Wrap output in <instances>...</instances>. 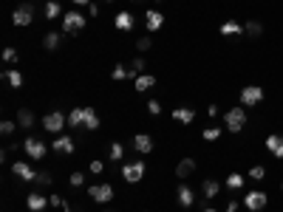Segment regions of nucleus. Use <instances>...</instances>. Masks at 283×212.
<instances>
[{
  "mask_svg": "<svg viewBox=\"0 0 283 212\" xmlns=\"http://www.w3.org/2000/svg\"><path fill=\"white\" fill-rule=\"evenodd\" d=\"M224 125H227L230 133H241L244 125H247V108H244V105H241V108H230L227 116H224Z\"/></svg>",
  "mask_w": 283,
  "mask_h": 212,
  "instance_id": "1",
  "label": "nucleus"
},
{
  "mask_svg": "<svg viewBox=\"0 0 283 212\" xmlns=\"http://www.w3.org/2000/svg\"><path fill=\"white\" fill-rule=\"evenodd\" d=\"M264 102V88L261 85H244L241 88V105L244 108H255Z\"/></svg>",
  "mask_w": 283,
  "mask_h": 212,
  "instance_id": "2",
  "label": "nucleus"
},
{
  "mask_svg": "<svg viewBox=\"0 0 283 212\" xmlns=\"http://www.w3.org/2000/svg\"><path fill=\"white\" fill-rule=\"evenodd\" d=\"M85 29V15L80 12H66L63 15V32L66 34H80Z\"/></svg>",
  "mask_w": 283,
  "mask_h": 212,
  "instance_id": "3",
  "label": "nucleus"
},
{
  "mask_svg": "<svg viewBox=\"0 0 283 212\" xmlns=\"http://www.w3.org/2000/svg\"><path fill=\"white\" fill-rule=\"evenodd\" d=\"M68 125V116H63L60 111H51V114L43 116V128L49 133H54V136H60V130Z\"/></svg>",
  "mask_w": 283,
  "mask_h": 212,
  "instance_id": "4",
  "label": "nucleus"
},
{
  "mask_svg": "<svg viewBox=\"0 0 283 212\" xmlns=\"http://www.w3.org/2000/svg\"><path fill=\"white\" fill-rule=\"evenodd\" d=\"M266 201H269V196L264 193V190H250V193L244 196V207L252 210V212H258V210H264V207H266Z\"/></svg>",
  "mask_w": 283,
  "mask_h": 212,
  "instance_id": "5",
  "label": "nucleus"
},
{
  "mask_svg": "<svg viewBox=\"0 0 283 212\" xmlns=\"http://www.w3.org/2000/svg\"><path fill=\"white\" fill-rule=\"evenodd\" d=\"M142 176H145V162L122 164V179L128 181V184H136V181H142Z\"/></svg>",
  "mask_w": 283,
  "mask_h": 212,
  "instance_id": "6",
  "label": "nucleus"
},
{
  "mask_svg": "<svg viewBox=\"0 0 283 212\" xmlns=\"http://www.w3.org/2000/svg\"><path fill=\"white\" fill-rule=\"evenodd\" d=\"M88 196L97 204H108V201H114V187L111 184H94V187H88Z\"/></svg>",
  "mask_w": 283,
  "mask_h": 212,
  "instance_id": "7",
  "label": "nucleus"
},
{
  "mask_svg": "<svg viewBox=\"0 0 283 212\" xmlns=\"http://www.w3.org/2000/svg\"><path fill=\"white\" fill-rule=\"evenodd\" d=\"M12 23L15 26H32L34 23V9L26 3V6H17L15 9V15H12Z\"/></svg>",
  "mask_w": 283,
  "mask_h": 212,
  "instance_id": "8",
  "label": "nucleus"
},
{
  "mask_svg": "<svg viewBox=\"0 0 283 212\" xmlns=\"http://www.w3.org/2000/svg\"><path fill=\"white\" fill-rule=\"evenodd\" d=\"M23 150L29 153V159H43V156H46V145H43L37 136H29V139L23 142Z\"/></svg>",
  "mask_w": 283,
  "mask_h": 212,
  "instance_id": "9",
  "label": "nucleus"
},
{
  "mask_svg": "<svg viewBox=\"0 0 283 212\" xmlns=\"http://www.w3.org/2000/svg\"><path fill=\"white\" fill-rule=\"evenodd\" d=\"M12 173H15L20 181H37V173H34L26 162H15V164H12Z\"/></svg>",
  "mask_w": 283,
  "mask_h": 212,
  "instance_id": "10",
  "label": "nucleus"
},
{
  "mask_svg": "<svg viewBox=\"0 0 283 212\" xmlns=\"http://www.w3.org/2000/svg\"><path fill=\"white\" fill-rule=\"evenodd\" d=\"M266 150L275 156V159H283V136H281V133L266 136Z\"/></svg>",
  "mask_w": 283,
  "mask_h": 212,
  "instance_id": "11",
  "label": "nucleus"
},
{
  "mask_svg": "<svg viewBox=\"0 0 283 212\" xmlns=\"http://www.w3.org/2000/svg\"><path fill=\"white\" fill-rule=\"evenodd\" d=\"M162 23H165V15H162V12H156V9H150L148 15H145V26H148V32H159V29H162Z\"/></svg>",
  "mask_w": 283,
  "mask_h": 212,
  "instance_id": "12",
  "label": "nucleus"
},
{
  "mask_svg": "<svg viewBox=\"0 0 283 212\" xmlns=\"http://www.w3.org/2000/svg\"><path fill=\"white\" fill-rule=\"evenodd\" d=\"M51 147H54L57 153H63V156H71V153H74V139H71V136H57Z\"/></svg>",
  "mask_w": 283,
  "mask_h": 212,
  "instance_id": "13",
  "label": "nucleus"
},
{
  "mask_svg": "<svg viewBox=\"0 0 283 212\" xmlns=\"http://www.w3.org/2000/svg\"><path fill=\"white\" fill-rule=\"evenodd\" d=\"M176 198H179L182 207H193V204H196V193H193V187H187V184H182V187L176 190Z\"/></svg>",
  "mask_w": 283,
  "mask_h": 212,
  "instance_id": "14",
  "label": "nucleus"
},
{
  "mask_svg": "<svg viewBox=\"0 0 283 212\" xmlns=\"http://www.w3.org/2000/svg\"><path fill=\"white\" fill-rule=\"evenodd\" d=\"M218 193H221V184H218L216 179H207L204 184H201V196H204V201H210V198H216Z\"/></svg>",
  "mask_w": 283,
  "mask_h": 212,
  "instance_id": "15",
  "label": "nucleus"
},
{
  "mask_svg": "<svg viewBox=\"0 0 283 212\" xmlns=\"http://www.w3.org/2000/svg\"><path fill=\"white\" fill-rule=\"evenodd\" d=\"M26 207H29L32 212H40V210H46V207H49V198H43L40 193H32V196L26 198Z\"/></svg>",
  "mask_w": 283,
  "mask_h": 212,
  "instance_id": "16",
  "label": "nucleus"
},
{
  "mask_svg": "<svg viewBox=\"0 0 283 212\" xmlns=\"http://www.w3.org/2000/svg\"><path fill=\"white\" fill-rule=\"evenodd\" d=\"M196 173V162L193 159H182V162L176 164V176L179 179H187V176H193Z\"/></svg>",
  "mask_w": 283,
  "mask_h": 212,
  "instance_id": "17",
  "label": "nucleus"
},
{
  "mask_svg": "<svg viewBox=\"0 0 283 212\" xmlns=\"http://www.w3.org/2000/svg\"><path fill=\"white\" fill-rule=\"evenodd\" d=\"M173 119L182 122V125H190V122L196 119V111H193V108H173Z\"/></svg>",
  "mask_w": 283,
  "mask_h": 212,
  "instance_id": "18",
  "label": "nucleus"
},
{
  "mask_svg": "<svg viewBox=\"0 0 283 212\" xmlns=\"http://www.w3.org/2000/svg\"><path fill=\"white\" fill-rule=\"evenodd\" d=\"M136 91H139V94H145V91H150V88H153V85H156V77H153V74H142V77H136Z\"/></svg>",
  "mask_w": 283,
  "mask_h": 212,
  "instance_id": "19",
  "label": "nucleus"
},
{
  "mask_svg": "<svg viewBox=\"0 0 283 212\" xmlns=\"http://www.w3.org/2000/svg\"><path fill=\"white\" fill-rule=\"evenodd\" d=\"M133 147L139 150V153H145V156H148V153H153V139L145 136V133H139V136L133 139Z\"/></svg>",
  "mask_w": 283,
  "mask_h": 212,
  "instance_id": "20",
  "label": "nucleus"
},
{
  "mask_svg": "<svg viewBox=\"0 0 283 212\" xmlns=\"http://www.w3.org/2000/svg\"><path fill=\"white\" fill-rule=\"evenodd\" d=\"M114 23H117L119 32H131V29H133V15H131V12H119Z\"/></svg>",
  "mask_w": 283,
  "mask_h": 212,
  "instance_id": "21",
  "label": "nucleus"
},
{
  "mask_svg": "<svg viewBox=\"0 0 283 212\" xmlns=\"http://www.w3.org/2000/svg\"><path fill=\"white\" fill-rule=\"evenodd\" d=\"M221 34L224 37H238V34H244V26L235 23V20H227V23H221Z\"/></svg>",
  "mask_w": 283,
  "mask_h": 212,
  "instance_id": "22",
  "label": "nucleus"
},
{
  "mask_svg": "<svg viewBox=\"0 0 283 212\" xmlns=\"http://www.w3.org/2000/svg\"><path fill=\"white\" fill-rule=\"evenodd\" d=\"M68 125L71 128H85V108H74L68 114Z\"/></svg>",
  "mask_w": 283,
  "mask_h": 212,
  "instance_id": "23",
  "label": "nucleus"
},
{
  "mask_svg": "<svg viewBox=\"0 0 283 212\" xmlns=\"http://www.w3.org/2000/svg\"><path fill=\"white\" fill-rule=\"evenodd\" d=\"M60 43H63V34L60 32H49L46 37H43V49H49V51H54Z\"/></svg>",
  "mask_w": 283,
  "mask_h": 212,
  "instance_id": "24",
  "label": "nucleus"
},
{
  "mask_svg": "<svg viewBox=\"0 0 283 212\" xmlns=\"http://www.w3.org/2000/svg\"><path fill=\"white\" fill-rule=\"evenodd\" d=\"M100 128V116L94 108H85V130H97Z\"/></svg>",
  "mask_w": 283,
  "mask_h": 212,
  "instance_id": "25",
  "label": "nucleus"
},
{
  "mask_svg": "<svg viewBox=\"0 0 283 212\" xmlns=\"http://www.w3.org/2000/svg\"><path fill=\"white\" fill-rule=\"evenodd\" d=\"M43 12H46V20H57V17L63 15V6H60V3H57V0H49V3H46V9H43Z\"/></svg>",
  "mask_w": 283,
  "mask_h": 212,
  "instance_id": "26",
  "label": "nucleus"
},
{
  "mask_svg": "<svg viewBox=\"0 0 283 212\" xmlns=\"http://www.w3.org/2000/svg\"><path fill=\"white\" fill-rule=\"evenodd\" d=\"M17 122H20V128H32L34 125V114L29 111V108H20V111H17Z\"/></svg>",
  "mask_w": 283,
  "mask_h": 212,
  "instance_id": "27",
  "label": "nucleus"
},
{
  "mask_svg": "<svg viewBox=\"0 0 283 212\" xmlns=\"http://www.w3.org/2000/svg\"><path fill=\"white\" fill-rule=\"evenodd\" d=\"M128 74H131V80L142 77V74H145V60H142V57H136L133 63H131V68H128Z\"/></svg>",
  "mask_w": 283,
  "mask_h": 212,
  "instance_id": "28",
  "label": "nucleus"
},
{
  "mask_svg": "<svg viewBox=\"0 0 283 212\" xmlns=\"http://www.w3.org/2000/svg\"><path fill=\"white\" fill-rule=\"evenodd\" d=\"M3 80L12 82V88H23V74L20 71H3Z\"/></svg>",
  "mask_w": 283,
  "mask_h": 212,
  "instance_id": "29",
  "label": "nucleus"
},
{
  "mask_svg": "<svg viewBox=\"0 0 283 212\" xmlns=\"http://www.w3.org/2000/svg\"><path fill=\"white\" fill-rule=\"evenodd\" d=\"M122 156H125L122 142H114V145H111V153H108V159H111V162H122Z\"/></svg>",
  "mask_w": 283,
  "mask_h": 212,
  "instance_id": "30",
  "label": "nucleus"
},
{
  "mask_svg": "<svg viewBox=\"0 0 283 212\" xmlns=\"http://www.w3.org/2000/svg\"><path fill=\"white\" fill-rule=\"evenodd\" d=\"M244 32L250 34V37H261V34H264V26H261L258 20H250V23L244 26Z\"/></svg>",
  "mask_w": 283,
  "mask_h": 212,
  "instance_id": "31",
  "label": "nucleus"
},
{
  "mask_svg": "<svg viewBox=\"0 0 283 212\" xmlns=\"http://www.w3.org/2000/svg\"><path fill=\"white\" fill-rule=\"evenodd\" d=\"M227 187H230V190H241V187H244V176H241V173H230V176H227Z\"/></svg>",
  "mask_w": 283,
  "mask_h": 212,
  "instance_id": "32",
  "label": "nucleus"
},
{
  "mask_svg": "<svg viewBox=\"0 0 283 212\" xmlns=\"http://www.w3.org/2000/svg\"><path fill=\"white\" fill-rule=\"evenodd\" d=\"M250 179L252 181H264V179H266V170H264L261 164H255V167L250 170Z\"/></svg>",
  "mask_w": 283,
  "mask_h": 212,
  "instance_id": "33",
  "label": "nucleus"
},
{
  "mask_svg": "<svg viewBox=\"0 0 283 212\" xmlns=\"http://www.w3.org/2000/svg\"><path fill=\"white\" fill-rule=\"evenodd\" d=\"M111 77H114V80H131V74H128V68L125 65H117L114 71H111Z\"/></svg>",
  "mask_w": 283,
  "mask_h": 212,
  "instance_id": "34",
  "label": "nucleus"
},
{
  "mask_svg": "<svg viewBox=\"0 0 283 212\" xmlns=\"http://www.w3.org/2000/svg\"><path fill=\"white\" fill-rule=\"evenodd\" d=\"M15 130H17V125H15V122H9V119H6V122L0 125V133H3V136H12Z\"/></svg>",
  "mask_w": 283,
  "mask_h": 212,
  "instance_id": "35",
  "label": "nucleus"
},
{
  "mask_svg": "<svg viewBox=\"0 0 283 212\" xmlns=\"http://www.w3.org/2000/svg\"><path fill=\"white\" fill-rule=\"evenodd\" d=\"M218 136H221V128H207V130H204V139H207V142H216Z\"/></svg>",
  "mask_w": 283,
  "mask_h": 212,
  "instance_id": "36",
  "label": "nucleus"
},
{
  "mask_svg": "<svg viewBox=\"0 0 283 212\" xmlns=\"http://www.w3.org/2000/svg\"><path fill=\"white\" fill-rule=\"evenodd\" d=\"M150 46H153V40H150V37H139V40H136V49H139V51H148Z\"/></svg>",
  "mask_w": 283,
  "mask_h": 212,
  "instance_id": "37",
  "label": "nucleus"
},
{
  "mask_svg": "<svg viewBox=\"0 0 283 212\" xmlns=\"http://www.w3.org/2000/svg\"><path fill=\"white\" fill-rule=\"evenodd\" d=\"M148 114L150 116H159V114H162V105H159L156 99H150V102H148Z\"/></svg>",
  "mask_w": 283,
  "mask_h": 212,
  "instance_id": "38",
  "label": "nucleus"
},
{
  "mask_svg": "<svg viewBox=\"0 0 283 212\" xmlns=\"http://www.w3.org/2000/svg\"><path fill=\"white\" fill-rule=\"evenodd\" d=\"M51 181H54L51 179V173H37V184H40V187H49Z\"/></svg>",
  "mask_w": 283,
  "mask_h": 212,
  "instance_id": "39",
  "label": "nucleus"
},
{
  "mask_svg": "<svg viewBox=\"0 0 283 212\" xmlns=\"http://www.w3.org/2000/svg\"><path fill=\"white\" fill-rule=\"evenodd\" d=\"M3 60L6 63H17V49H6L3 51Z\"/></svg>",
  "mask_w": 283,
  "mask_h": 212,
  "instance_id": "40",
  "label": "nucleus"
},
{
  "mask_svg": "<svg viewBox=\"0 0 283 212\" xmlns=\"http://www.w3.org/2000/svg\"><path fill=\"white\" fill-rule=\"evenodd\" d=\"M49 204L51 207H66V198L63 196H49Z\"/></svg>",
  "mask_w": 283,
  "mask_h": 212,
  "instance_id": "41",
  "label": "nucleus"
},
{
  "mask_svg": "<svg viewBox=\"0 0 283 212\" xmlns=\"http://www.w3.org/2000/svg\"><path fill=\"white\" fill-rule=\"evenodd\" d=\"M83 181H85L83 173H71V184H74V187H83Z\"/></svg>",
  "mask_w": 283,
  "mask_h": 212,
  "instance_id": "42",
  "label": "nucleus"
},
{
  "mask_svg": "<svg viewBox=\"0 0 283 212\" xmlns=\"http://www.w3.org/2000/svg\"><path fill=\"white\" fill-rule=\"evenodd\" d=\"M105 170V164L102 162H91V173H102Z\"/></svg>",
  "mask_w": 283,
  "mask_h": 212,
  "instance_id": "43",
  "label": "nucleus"
},
{
  "mask_svg": "<svg viewBox=\"0 0 283 212\" xmlns=\"http://www.w3.org/2000/svg\"><path fill=\"white\" fill-rule=\"evenodd\" d=\"M88 12H91V17H97V15H100V6H97V3H91V6H88Z\"/></svg>",
  "mask_w": 283,
  "mask_h": 212,
  "instance_id": "44",
  "label": "nucleus"
},
{
  "mask_svg": "<svg viewBox=\"0 0 283 212\" xmlns=\"http://www.w3.org/2000/svg\"><path fill=\"white\" fill-rule=\"evenodd\" d=\"M207 114H210L213 119H216V116H218V105H210V108H207Z\"/></svg>",
  "mask_w": 283,
  "mask_h": 212,
  "instance_id": "45",
  "label": "nucleus"
},
{
  "mask_svg": "<svg viewBox=\"0 0 283 212\" xmlns=\"http://www.w3.org/2000/svg\"><path fill=\"white\" fill-rule=\"evenodd\" d=\"M227 212H238V201H230L227 204Z\"/></svg>",
  "mask_w": 283,
  "mask_h": 212,
  "instance_id": "46",
  "label": "nucleus"
},
{
  "mask_svg": "<svg viewBox=\"0 0 283 212\" xmlns=\"http://www.w3.org/2000/svg\"><path fill=\"white\" fill-rule=\"evenodd\" d=\"M71 3H77V6H91L88 0H71Z\"/></svg>",
  "mask_w": 283,
  "mask_h": 212,
  "instance_id": "47",
  "label": "nucleus"
},
{
  "mask_svg": "<svg viewBox=\"0 0 283 212\" xmlns=\"http://www.w3.org/2000/svg\"><path fill=\"white\" fill-rule=\"evenodd\" d=\"M63 212H74V210H68V204H66V207H63Z\"/></svg>",
  "mask_w": 283,
  "mask_h": 212,
  "instance_id": "48",
  "label": "nucleus"
},
{
  "mask_svg": "<svg viewBox=\"0 0 283 212\" xmlns=\"http://www.w3.org/2000/svg\"><path fill=\"white\" fill-rule=\"evenodd\" d=\"M201 212H218V210H210V207H207V210H201Z\"/></svg>",
  "mask_w": 283,
  "mask_h": 212,
  "instance_id": "49",
  "label": "nucleus"
},
{
  "mask_svg": "<svg viewBox=\"0 0 283 212\" xmlns=\"http://www.w3.org/2000/svg\"><path fill=\"white\" fill-rule=\"evenodd\" d=\"M102 3H114V0H102Z\"/></svg>",
  "mask_w": 283,
  "mask_h": 212,
  "instance_id": "50",
  "label": "nucleus"
},
{
  "mask_svg": "<svg viewBox=\"0 0 283 212\" xmlns=\"http://www.w3.org/2000/svg\"><path fill=\"white\" fill-rule=\"evenodd\" d=\"M281 190H283V181H281Z\"/></svg>",
  "mask_w": 283,
  "mask_h": 212,
  "instance_id": "51",
  "label": "nucleus"
}]
</instances>
